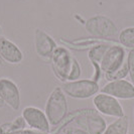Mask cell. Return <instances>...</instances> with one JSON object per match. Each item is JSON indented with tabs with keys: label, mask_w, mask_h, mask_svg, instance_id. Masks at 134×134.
<instances>
[{
	"label": "cell",
	"mask_w": 134,
	"mask_h": 134,
	"mask_svg": "<svg viewBox=\"0 0 134 134\" xmlns=\"http://www.w3.org/2000/svg\"><path fill=\"white\" fill-rule=\"evenodd\" d=\"M69 107L66 94L60 87L53 90L49 97L47 98L44 112L52 127L60 125L67 117Z\"/></svg>",
	"instance_id": "1"
},
{
	"label": "cell",
	"mask_w": 134,
	"mask_h": 134,
	"mask_svg": "<svg viewBox=\"0 0 134 134\" xmlns=\"http://www.w3.org/2000/svg\"><path fill=\"white\" fill-rule=\"evenodd\" d=\"M89 34L97 38H110L118 34V27L111 18L105 15H95L84 22Z\"/></svg>",
	"instance_id": "2"
},
{
	"label": "cell",
	"mask_w": 134,
	"mask_h": 134,
	"mask_svg": "<svg viewBox=\"0 0 134 134\" xmlns=\"http://www.w3.org/2000/svg\"><path fill=\"white\" fill-rule=\"evenodd\" d=\"M60 88L66 96L73 99H88L97 95L100 91L98 83L92 79L65 82Z\"/></svg>",
	"instance_id": "3"
},
{
	"label": "cell",
	"mask_w": 134,
	"mask_h": 134,
	"mask_svg": "<svg viewBox=\"0 0 134 134\" xmlns=\"http://www.w3.org/2000/svg\"><path fill=\"white\" fill-rule=\"evenodd\" d=\"M52 67L54 75L63 83L69 81L72 69L76 59L71 54L70 51L64 47H58L52 57Z\"/></svg>",
	"instance_id": "4"
},
{
	"label": "cell",
	"mask_w": 134,
	"mask_h": 134,
	"mask_svg": "<svg viewBox=\"0 0 134 134\" xmlns=\"http://www.w3.org/2000/svg\"><path fill=\"white\" fill-rule=\"evenodd\" d=\"M126 52L123 47L113 44L109 46L100 63V70L105 75L117 72L126 63Z\"/></svg>",
	"instance_id": "5"
},
{
	"label": "cell",
	"mask_w": 134,
	"mask_h": 134,
	"mask_svg": "<svg viewBox=\"0 0 134 134\" xmlns=\"http://www.w3.org/2000/svg\"><path fill=\"white\" fill-rule=\"evenodd\" d=\"M75 123L79 128L84 129L89 134H103L107 127L106 121L96 110H85L76 117Z\"/></svg>",
	"instance_id": "6"
},
{
	"label": "cell",
	"mask_w": 134,
	"mask_h": 134,
	"mask_svg": "<svg viewBox=\"0 0 134 134\" xmlns=\"http://www.w3.org/2000/svg\"><path fill=\"white\" fill-rule=\"evenodd\" d=\"M93 104L96 110L102 115L114 118H120L125 115L123 107L121 106L118 99L110 95L104 94L101 92L98 93L93 98Z\"/></svg>",
	"instance_id": "7"
},
{
	"label": "cell",
	"mask_w": 134,
	"mask_h": 134,
	"mask_svg": "<svg viewBox=\"0 0 134 134\" xmlns=\"http://www.w3.org/2000/svg\"><path fill=\"white\" fill-rule=\"evenodd\" d=\"M26 125L30 129L38 132H49L51 124L47 120L46 112L40 110V108L34 106H27L23 109L22 115Z\"/></svg>",
	"instance_id": "8"
},
{
	"label": "cell",
	"mask_w": 134,
	"mask_h": 134,
	"mask_svg": "<svg viewBox=\"0 0 134 134\" xmlns=\"http://www.w3.org/2000/svg\"><path fill=\"white\" fill-rule=\"evenodd\" d=\"M101 93L110 95L116 99L130 100L134 99V85L126 80L110 81L100 89Z\"/></svg>",
	"instance_id": "9"
},
{
	"label": "cell",
	"mask_w": 134,
	"mask_h": 134,
	"mask_svg": "<svg viewBox=\"0 0 134 134\" xmlns=\"http://www.w3.org/2000/svg\"><path fill=\"white\" fill-rule=\"evenodd\" d=\"M57 47H58V44L51 35H48L46 31L41 30L40 28L35 29L34 48H35L36 54L40 59L44 60H51Z\"/></svg>",
	"instance_id": "10"
},
{
	"label": "cell",
	"mask_w": 134,
	"mask_h": 134,
	"mask_svg": "<svg viewBox=\"0 0 134 134\" xmlns=\"http://www.w3.org/2000/svg\"><path fill=\"white\" fill-rule=\"evenodd\" d=\"M0 96L5 105L17 111L20 108V92L17 85L12 80L7 78L0 79Z\"/></svg>",
	"instance_id": "11"
},
{
	"label": "cell",
	"mask_w": 134,
	"mask_h": 134,
	"mask_svg": "<svg viewBox=\"0 0 134 134\" xmlns=\"http://www.w3.org/2000/svg\"><path fill=\"white\" fill-rule=\"evenodd\" d=\"M0 55L2 60L11 65L20 64L23 60V54L14 42L6 37H0Z\"/></svg>",
	"instance_id": "12"
},
{
	"label": "cell",
	"mask_w": 134,
	"mask_h": 134,
	"mask_svg": "<svg viewBox=\"0 0 134 134\" xmlns=\"http://www.w3.org/2000/svg\"><path fill=\"white\" fill-rule=\"evenodd\" d=\"M108 47L109 44H98L92 47L88 53V57L95 69V75L92 80H94L97 83H98V80L100 79V75L102 73L100 70V63Z\"/></svg>",
	"instance_id": "13"
},
{
	"label": "cell",
	"mask_w": 134,
	"mask_h": 134,
	"mask_svg": "<svg viewBox=\"0 0 134 134\" xmlns=\"http://www.w3.org/2000/svg\"><path fill=\"white\" fill-rule=\"evenodd\" d=\"M129 119L127 116H122L117 118L114 122L109 124L103 134H128Z\"/></svg>",
	"instance_id": "14"
},
{
	"label": "cell",
	"mask_w": 134,
	"mask_h": 134,
	"mask_svg": "<svg viewBox=\"0 0 134 134\" xmlns=\"http://www.w3.org/2000/svg\"><path fill=\"white\" fill-rule=\"evenodd\" d=\"M26 123L22 116L17 117L16 119L9 122H5L0 125V134H11L20 129H24L26 127Z\"/></svg>",
	"instance_id": "15"
},
{
	"label": "cell",
	"mask_w": 134,
	"mask_h": 134,
	"mask_svg": "<svg viewBox=\"0 0 134 134\" xmlns=\"http://www.w3.org/2000/svg\"><path fill=\"white\" fill-rule=\"evenodd\" d=\"M118 40L122 47L134 49V26L126 27L121 30Z\"/></svg>",
	"instance_id": "16"
},
{
	"label": "cell",
	"mask_w": 134,
	"mask_h": 134,
	"mask_svg": "<svg viewBox=\"0 0 134 134\" xmlns=\"http://www.w3.org/2000/svg\"><path fill=\"white\" fill-rule=\"evenodd\" d=\"M126 76H128V67L127 63H125L121 69H119L117 72H115L111 75H105L106 80L110 81H115V80H123Z\"/></svg>",
	"instance_id": "17"
},
{
	"label": "cell",
	"mask_w": 134,
	"mask_h": 134,
	"mask_svg": "<svg viewBox=\"0 0 134 134\" xmlns=\"http://www.w3.org/2000/svg\"><path fill=\"white\" fill-rule=\"evenodd\" d=\"M126 63L128 67V75L131 79V82L134 83V49H131L127 54Z\"/></svg>",
	"instance_id": "18"
},
{
	"label": "cell",
	"mask_w": 134,
	"mask_h": 134,
	"mask_svg": "<svg viewBox=\"0 0 134 134\" xmlns=\"http://www.w3.org/2000/svg\"><path fill=\"white\" fill-rule=\"evenodd\" d=\"M81 74H82L81 66H80V64H79V62L76 60L74 63V66H73V69H72L71 75H70V77H69V81L79 80L81 77ZM69 81H68V82H69Z\"/></svg>",
	"instance_id": "19"
},
{
	"label": "cell",
	"mask_w": 134,
	"mask_h": 134,
	"mask_svg": "<svg viewBox=\"0 0 134 134\" xmlns=\"http://www.w3.org/2000/svg\"><path fill=\"white\" fill-rule=\"evenodd\" d=\"M66 134H89L82 128H71L66 131Z\"/></svg>",
	"instance_id": "20"
},
{
	"label": "cell",
	"mask_w": 134,
	"mask_h": 134,
	"mask_svg": "<svg viewBox=\"0 0 134 134\" xmlns=\"http://www.w3.org/2000/svg\"><path fill=\"white\" fill-rule=\"evenodd\" d=\"M11 134H40L38 131H35V130H32V129H20V130H17L15 132H12Z\"/></svg>",
	"instance_id": "21"
},
{
	"label": "cell",
	"mask_w": 134,
	"mask_h": 134,
	"mask_svg": "<svg viewBox=\"0 0 134 134\" xmlns=\"http://www.w3.org/2000/svg\"><path fill=\"white\" fill-rule=\"evenodd\" d=\"M4 106H5V103H4V101L2 100V98L0 96V108H3Z\"/></svg>",
	"instance_id": "22"
},
{
	"label": "cell",
	"mask_w": 134,
	"mask_h": 134,
	"mask_svg": "<svg viewBox=\"0 0 134 134\" xmlns=\"http://www.w3.org/2000/svg\"><path fill=\"white\" fill-rule=\"evenodd\" d=\"M2 63H3V60H2V58H1V55H0V66L2 65Z\"/></svg>",
	"instance_id": "23"
},
{
	"label": "cell",
	"mask_w": 134,
	"mask_h": 134,
	"mask_svg": "<svg viewBox=\"0 0 134 134\" xmlns=\"http://www.w3.org/2000/svg\"><path fill=\"white\" fill-rule=\"evenodd\" d=\"M40 134H49V132H40Z\"/></svg>",
	"instance_id": "24"
},
{
	"label": "cell",
	"mask_w": 134,
	"mask_h": 134,
	"mask_svg": "<svg viewBox=\"0 0 134 134\" xmlns=\"http://www.w3.org/2000/svg\"><path fill=\"white\" fill-rule=\"evenodd\" d=\"M0 31H1V27H0Z\"/></svg>",
	"instance_id": "25"
},
{
	"label": "cell",
	"mask_w": 134,
	"mask_h": 134,
	"mask_svg": "<svg viewBox=\"0 0 134 134\" xmlns=\"http://www.w3.org/2000/svg\"><path fill=\"white\" fill-rule=\"evenodd\" d=\"M128 134H130V133H128Z\"/></svg>",
	"instance_id": "26"
}]
</instances>
